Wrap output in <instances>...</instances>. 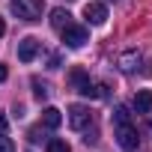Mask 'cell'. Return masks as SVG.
I'll list each match as a JSON object with an SVG mask.
<instances>
[{
	"label": "cell",
	"mask_w": 152,
	"mask_h": 152,
	"mask_svg": "<svg viewBox=\"0 0 152 152\" xmlns=\"http://www.w3.org/2000/svg\"><path fill=\"white\" fill-rule=\"evenodd\" d=\"M69 84L78 90L81 96H87V99H107V87H104V84H93L90 75H87L81 66L69 72Z\"/></svg>",
	"instance_id": "6da1fadb"
},
{
	"label": "cell",
	"mask_w": 152,
	"mask_h": 152,
	"mask_svg": "<svg viewBox=\"0 0 152 152\" xmlns=\"http://www.w3.org/2000/svg\"><path fill=\"white\" fill-rule=\"evenodd\" d=\"M9 12L15 18H21V21H39L42 12H45V3H42V0H12Z\"/></svg>",
	"instance_id": "7a4b0ae2"
},
{
	"label": "cell",
	"mask_w": 152,
	"mask_h": 152,
	"mask_svg": "<svg viewBox=\"0 0 152 152\" xmlns=\"http://www.w3.org/2000/svg\"><path fill=\"white\" fill-rule=\"evenodd\" d=\"M116 125V143L125 149V152H137L140 146V137H137V128L131 122H113Z\"/></svg>",
	"instance_id": "3957f363"
},
{
	"label": "cell",
	"mask_w": 152,
	"mask_h": 152,
	"mask_svg": "<svg viewBox=\"0 0 152 152\" xmlns=\"http://www.w3.org/2000/svg\"><path fill=\"white\" fill-rule=\"evenodd\" d=\"M60 33H63V45H66V48H84V45L90 42V33H87V27H81V24H66Z\"/></svg>",
	"instance_id": "277c9868"
},
{
	"label": "cell",
	"mask_w": 152,
	"mask_h": 152,
	"mask_svg": "<svg viewBox=\"0 0 152 152\" xmlns=\"http://www.w3.org/2000/svg\"><path fill=\"white\" fill-rule=\"evenodd\" d=\"M39 51H42V42H39L36 36H24V39L18 42V60H21V63H33V60L39 57Z\"/></svg>",
	"instance_id": "5b68a950"
},
{
	"label": "cell",
	"mask_w": 152,
	"mask_h": 152,
	"mask_svg": "<svg viewBox=\"0 0 152 152\" xmlns=\"http://www.w3.org/2000/svg\"><path fill=\"white\" fill-rule=\"evenodd\" d=\"M90 122H93L90 107H84V104H72V107H69V125H72L75 131H84Z\"/></svg>",
	"instance_id": "8992f818"
},
{
	"label": "cell",
	"mask_w": 152,
	"mask_h": 152,
	"mask_svg": "<svg viewBox=\"0 0 152 152\" xmlns=\"http://www.w3.org/2000/svg\"><path fill=\"white\" fill-rule=\"evenodd\" d=\"M84 18L99 27V24L107 21V6H104V3H87V6H84Z\"/></svg>",
	"instance_id": "52a82bcc"
},
{
	"label": "cell",
	"mask_w": 152,
	"mask_h": 152,
	"mask_svg": "<svg viewBox=\"0 0 152 152\" xmlns=\"http://www.w3.org/2000/svg\"><path fill=\"white\" fill-rule=\"evenodd\" d=\"M116 66H119V72L131 75V72H137V66H140V54H137V51H125V54H119Z\"/></svg>",
	"instance_id": "ba28073f"
},
{
	"label": "cell",
	"mask_w": 152,
	"mask_h": 152,
	"mask_svg": "<svg viewBox=\"0 0 152 152\" xmlns=\"http://www.w3.org/2000/svg\"><path fill=\"white\" fill-rule=\"evenodd\" d=\"M152 110V90H137L134 96V113H149Z\"/></svg>",
	"instance_id": "9c48e42d"
},
{
	"label": "cell",
	"mask_w": 152,
	"mask_h": 152,
	"mask_svg": "<svg viewBox=\"0 0 152 152\" xmlns=\"http://www.w3.org/2000/svg\"><path fill=\"white\" fill-rule=\"evenodd\" d=\"M60 122H63V113L57 107H45L42 110V125L45 128H60Z\"/></svg>",
	"instance_id": "30bf717a"
},
{
	"label": "cell",
	"mask_w": 152,
	"mask_h": 152,
	"mask_svg": "<svg viewBox=\"0 0 152 152\" xmlns=\"http://www.w3.org/2000/svg\"><path fill=\"white\" fill-rule=\"evenodd\" d=\"M66 24H72V15L66 9H51V27L54 30H63Z\"/></svg>",
	"instance_id": "8fae6325"
},
{
	"label": "cell",
	"mask_w": 152,
	"mask_h": 152,
	"mask_svg": "<svg viewBox=\"0 0 152 152\" xmlns=\"http://www.w3.org/2000/svg\"><path fill=\"white\" fill-rule=\"evenodd\" d=\"M45 152H72V146L66 140H60V137H51L48 146H45Z\"/></svg>",
	"instance_id": "7c38bea8"
},
{
	"label": "cell",
	"mask_w": 152,
	"mask_h": 152,
	"mask_svg": "<svg viewBox=\"0 0 152 152\" xmlns=\"http://www.w3.org/2000/svg\"><path fill=\"white\" fill-rule=\"evenodd\" d=\"M30 84H33V96H36L39 102H45V99H48V87H45V84H42L39 78H33Z\"/></svg>",
	"instance_id": "4fadbf2b"
},
{
	"label": "cell",
	"mask_w": 152,
	"mask_h": 152,
	"mask_svg": "<svg viewBox=\"0 0 152 152\" xmlns=\"http://www.w3.org/2000/svg\"><path fill=\"white\" fill-rule=\"evenodd\" d=\"M113 122H131V110H128L125 104H119V107L113 110Z\"/></svg>",
	"instance_id": "5bb4252c"
},
{
	"label": "cell",
	"mask_w": 152,
	"mask_h": 152,
	"mask_svg": "<svg viewBox=\"0 0 152 152\" xmlns=\"http://www.w3.org/2000/svg\"><path fill=\"white\" fill-rule=\"evenodd\" d=\"M84 131H87V137H84V143H87V146H90V143H99V131H96V125H93V122H90Z\"/></svg>",
	"instance_id": "9a60e30c"
},
{
	"label": "cell",
	"mask_w": 152,
	"mask_h": 152,
	"mask_svg": "<svg viewBox=\"0 0 152 152\" xmlns=\"http://www.w3.org/2000/svg\"><path fill=\"white\" fill-rule=\"evenodd\" d=\"M0 152H15V143L6 137V131H0Z\"/></svg>",
	"instance_id": "2e32d148"
},
{
	"label": "cell",
	"mask_w": 152,
	"mask_h": 152,
	"mask_svg": "<svg viewBox=\"0 0 152 152\" xmlns=\"http://www.w3.org/2000/svg\"><path fill=\"white\" fill-rule=\"evenodd\" d=\"M143 116H146V134L152 137V110H149V113H143Z\"/></svg>",
	"instance_id": "e0dca14e"
},
{
	"label": "cell",
	"mask_w": 152,
	"mask_h": 152,
	"mask_svg": "<svg viewBox=\"0 0 152 152\" xmlns=\"http://www.w3.org/2000/svg\"><path fill=\"white\" fill-rule=\"evenodd\" d=\"M6 125H9V119H6V113L0 110V131H6Z\"/></svg>",
	"instance_id": "ac0fdd59"
},
{
	"label": "cell",
	"mask_w": 152,
	"mask_h": 152,
	"mask_svg": "<svg viewBox=\"0 0 152 152\" xmlns=\"http://www.w3.org/2000/svg\"><path fill=\"white\" fill-rule=\"evenodd\" d=\"M6 78H9V69H6V66H0V84H3Z\"/></svg>",
	"instance_id": "d6986e66"
},
{
	"label": "cell",
	"mask_w": 152,
	"mask_h": 152,
	"mask_svg": "<svg viewBox=\"0 0 152 152\" xmlns=\"http://www.w3.org/2000/svg\"><path fill=\"white\" fill-rule=\"evenodd\" d=\"M3 33H6V21H3V18H0V36H3Z\"/></svg>",
	"instance_id": "ffe728a7"
}]
</instances>
